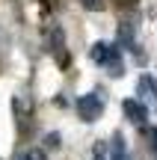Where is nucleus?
<instances>
[{
    "instance_id": "f257e3e1",
    "label": "nucleus",
    "mask_w": 157,
    "mask_h": 160,
    "mask_svg": "<svg viewBox=\"0 0 157 160\" xmlns=\"http://www.w3.org/2000/svg\"><path fill=\"white\" fill-rule=\"evenodd\" d=\"M92 59L101 65V68L107 71L110 77H125V59H122V48L116 45V42H95L92 45Z\"/></svg>"
},
{
    "instance_id": "f03ea898",
    "label": "nucleus",
    "mask_w": 157,
    "mask_h": 160,
    "mask_svg": "<svg viewBox=\"0 0 157 160\" xmlns=\"http://www.w3.org/2000/svg\"><path fill=\"white\" fill-rule=\"evenodd\" d=\"M77 116H80L86 125L98 122L101 116H104V98H101V92H86V95L77 98Z\"/></svg>"
},
{
    "instance_id": "7ed1b4c3",
    "label": "nucleus",
    "mask_w": 157,
    "mask_h": 160,
    "mask_svg": "<svg viewBox=\"0 0 157 160\" xmlns=\"http://www.w3.org/2000/svg\"><path fill=\"white\" fill-rule=\"evenodd\" d=\"M122 113H125V119H128L130 125H145V119H148V107L140 98H125L122 101Z\"/></svg>"
},
{
    "instance_id": "20e7f679",
    "label": "nucleus",
    "mask_w": 157,
    "mask_h": 160,
    "mask_svg": "<svg viewBox=\"0 0 157 160\" xmlns=\"http://www.w3.org/2000/svg\"><path fill=\"white\" fill-rule=\"evenodd\" d=\"M136 95H140V101L145 104V107L157 110V80L151 74H142L136 80Z\"/></svg>"
},
{
    "instance_id": "39448f33",
    "label": "nucleus",
    "mask_w": 157,
    "mask_h": 160,
    "mask_svg": "<svg viewBox=\"0 0 157 160\" xmlns=\"http://www.w3.org/2000/svg\"><path fill=\"white\" fill-rule=\"evenodd\" d=\"M134 42H136V30H134V21H122L116 30V45L125 48V51H134Z\"/></svg>"
},
{
    "instance_id": "423d86ee",
    "label": "nucleus",
    "mask_w": 157,
    "mask_h": 160,
    "mask_svg": "<svg viewBox=\"0 0 157 160\" xmlns=\"http://www.w3.org/2000/svg\"><path fill=\"white\" fill-rule=\"evenodd\" d=\"M47 39H51V51L56 53L59 62H68V53H65V36L59 27H51V33H47Z\"/></svg>"
},
{
    "instance_id": "0eeeda50",
    "label": "nucleus",
    "mask_w": 157,
    "mask_h": 160,
    "mask_svg": "<svg viewBox=\"0 0 157 160\" xmlns=\"http://www.w3.org/2000/svg\"><path fill=\"white\" fill-rule=\"evenodd\" d=\"M110 160H134L128 154V142H125L122 133H113V142H110Z\"/></svg>"
},
{
    "instance_id": "6e6552de",
    "label": "nucleus",
    "mask_w": 157,
    "mask_h": 160,
    "mask_svg": "<svg viewBox=\"0 0 157 160\" xmlns=\"http://www.w3.org/2000/svg\"><path fill=\"white\" fill-rule=\"evenodd\" d=\"M89 160H110V148H107V142H95L92 151H89Z\"/></svg>"
},
{
    "instance_id": "1a4fd4ad",
    "label": "nucleus",
    "mask_w": 157,
    "mask_h": 160,
    "mask_svg": "<svg viewBox=\"0 0 157 160\" xmlns=\"http://www.w3.org/2000/svg\"><path fill=\"white\" fill-rule=\"evenodd\" d=\"M59 139H62V137H59L56 131H51V133H45V148H47V151H53V148H59V145H62V142H59Z\"/></svg>"
},
{
    "instance_id": "9d476101",
    "label": "nucleus",
    "mask_w": 157,
    "mask_h": 160,
    "mask_svg": "<svg viewBox=\"0 0 157 160\" xmlns=\"http://www.w3.org/2000/svg\"><path fill=\"white\" fill-rule=\"evenodd\" d=\"M24 154H27V160H47L45 148H30V151H24Z\"/></svg>"
},
{
    "instance_id": "9b49d317",
    "label": "nucleus",
    "mask_w": 157,
    "mask_h": 160,
    "mask_svg": "<svg viewBox=\"0 0 157 160\" xmlns=\"http://www.w3.org/2000/svg\"><path fill=\"white\" fill-rule=\"evenodd\" d=\"M145 137L151 139V151L157 154V128H145Z\"/></svg>"
},
{
    "instance_id": "f8f14e48",
    "label": "nucleus",
    "mask_w": 157,
    "mask_h": 160,
    "mask_svg": "<svg viewBox=\"0 0 157 160\" xmlns=\"http://www.w3.org/2000/svg\"><path fill=\"white\" fill-rule=\"evenodd\" d=\"M83 6H89V9H95V12L104 9V3H101V0H83Z\"/></svg>"
},
{
    "instance_id": "ddd939ff",
    "label": "nucleus",
    "mask_w": 157,
    "mask_h": 160,
    "mask_svg": "<svg viewBox=\"0 0 157 160\" xmlns=\"http://www.w3.org/2000/svg\"><path fill=\"white\" fill-rule=\"evenodd\" d=\"M12 160H27V154H18V157H12Z\"/></svg>"
}]
</instances>
